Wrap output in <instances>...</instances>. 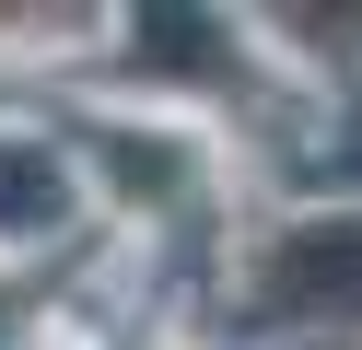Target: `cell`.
Instances as JSON below:
<instances>
[{
	"instance_id": "1",
	"label": "cell",
	"mask_w": 362,
	"mask_h": 350,
	"mask_svg": "<svg viewBox=\"0 0 362 350\" xmlns=\"http://www.w3.org/2000/svg\"><path fill=\"white\" fill-rule=\"evenodd\" d=\"M269 257H281V280H269V303H281V327H315V315H327V269L304 257V233H269ZM339 257L362 269V222L339 233Z\"/></svg>"
}]
</instances>
